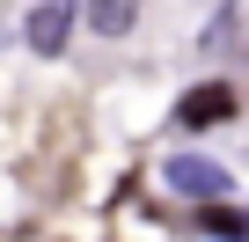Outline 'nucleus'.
<instances>
[{"mask_svg":"<svg viewBox=\"0 0 249 242\" xmlns=\"http://www.w3.org/2000/svg\"><path fill=\"white\" fill-rule=\"evenodd\" d=\"M73 30H81V0H37V8L22 15V44L37 59H59L73 44Z\"/></svg>","mask_w":249,"mask_h":242,"instance_id":"7ed1b4c3","label":"nucleus"},{"mask_svg":"<svg viewBox=\"0 0 249 242\" xmlns=\"http://www.w3.org/2000/svg\"><path fill=\"white\" fill-rule=\"evenodd\" d=\"M81 22H88L95 37H132L140 0H81Z\"/></svg>","mask_w":249,"mask_h":242,"instance_id":"39448f33","label":"nucleus"},{"mask_svg":"<svg viewBox=\"0 0 249 242\" xmlns=\"http://www.w3.org/2000/svg\"><path fill=\"white\" fill-rule=\"evenodd\" d=\"M234 117H242V88H234L227 74H205V81H191V88L176 95L169 132H220V125H234Z\"/></svg>","mask_w":249,"mask_h":242,"instance_id":"f257e3e1","label":"nucleus"},{"mask_svg":"<svg viewBox=\"0 0 249 242\" xmlns=\"http://www.w3.org/2000/svg\"><path fill=\"white\" fill-rule=\"evenodd\" d=\"M161 184H169L183 205H213V198H234V169H227V162H213V154H198V147L169 154V162H161Z\"/></svg>","mask_w":249,"mask_h":242,"instance_id":"f03ea898","label":"nucleus"},{"mask_svg":"<svg viewBox=\"0 0 249 242\" xmlns=\"http://www.w3.org/2000/svg\"><path fill=\"white\" fill-rule=\"evenodd\" d=\"M198 235L205 242H249V205H234V198L198 205Z\"/></svg>","mask_w":249,"mask_h":242,"instance_id":"20e7f679","label":"nucleus"}]
</instances>
